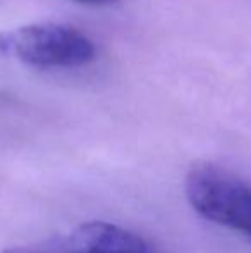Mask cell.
Listing matches in <instances>:
<instances>
[{"instance_id":"6da1fadb","label":"cell","mask_w":251,"mask_h":253,"mask_svg":"<svg viewBox=\"0 0 251 253\" xmlns=\"http://www.w3.org/2000/svg\"><path fill=\"white\" fill-rule=\"evenodd\" d=\"M186 197L201 217L251 241V186L238 174L201 162L186 176Z\"/></svg>"},{"instance_id":"7a4b0ae2","label":"cell","mask_w":251,"mask_h":253,"mask_svg":"<svg viewBox=\"0 0 251 253\" xmlns=\"http://www.w3.org/2000/svg\"><path fill=\"white\" fill-rule=\"evenodd\" d=\"M0 53L38 69L79 67L95 59V45L72 26L36 23L0 35Z\"/></svg>"},{"instance_id":"3957f363","label":"cell","mask_w":251,"mask_h":253,"mask_svg":"<svg viewBox=\"0 0 251 253\" xmlns=\"http://www.w3.org/2000/svg\"><path fill=\"white\" fill-rule=\"evenodd\" d=\"M61 240L69 253H160L144 236L104 220L79 224Z\"/></svg>"},{"instance_id":"277c9868","label":"cell","mask_w":251,"mask_h":253,"mask_svg":"<svg viewBox=\"0 0 251 253\" xmlns=\"http://www.w3.org/2000/svg\"><path fill=\"white\" fill-rule=\"evenodd\" d=\"M3 253H69V252L66 250L61 236H59V238H54V240H50V241H45V243L7 248V250H3Z\"/></svg>"},{"instance_id":"5b68a950","label":"cell","mask_w":251,"mask_h":253,"mask_svg":"<svg viewBox=\"0 0 251 253\" xmlns=\"http://www.w3.org/2000/svg\"><path fill=\"white\" fill-rule=\"evenodd\" d=\"M79 3H86V5H105V3H112L115 0H76Z\"/></svg>"}]
</instances>
